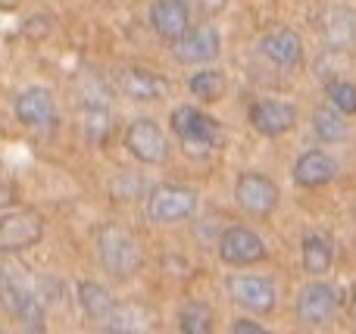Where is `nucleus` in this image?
<instances>
[{"label":"nucleus","instance_id":"2eb2a0df","mask_svg":"<svg viewBox=\"0 0 356 334\" xmlns=\"http://www.w3.org/2000/svg\"><path fill=\"white\" fill-rule=\"evenodd\" d=\"M338 175V166L334 160L325 153V150H307L300 153V160L294 162V181L300 187H322Z\"/></svg>","mask_w":356,"mask_h":334},{"label":"nucleus","instance_id":"f8f14e48","mask_svg":"<svg viewBox=\"0 0 356 334\" xmlns=\"http://www.w3.org/2000/svg\"><path fill=\"white\" fill-rule=\"evenodd\" d=\"M150 25L163 41L172 44L191 28V6L184 0H156L150 6Z\"/></svg>","mask_w":356,"mask_h":334},{"label":"nucleus","instance_id":"c85d7f7f","mask_svg":"<svg viewBox=\"0 0 356 334\" xmlns=\"http://www.w3.org/2000/svg\"><path fill=\"white\" fill-rule=\"evenodd\" d=\"M22 0H0V10H16Z\"/></svg>","mask_w":356,"mask_h":334},{"label":"nucleus","instance_id":"f3484780","mask_svg":"<svg viewBox=\"0 0 356 334\" xmlns=\"http://www.w3.org/2000/svg\"><path fill=\"white\" fill-rule=\"evenodd\" d=\"M119 87L131 100H160L166 94V78L156 72H147V69H125L119 75Z\"/></svg>","mask_w":356,"mask_h":334},{"label":"nucleus","instance_id":"dca6fc26","mask_svg":"<svg viewBox=\"0 0 356 334\" xmlns=\"http://www.w3.org/2000/svg\"><path fill=\"white\" fill-rule=\"evenodd\" d=\"M263 53L269 56L275 66H297L303 56V41L297 31L291 28H275L263 37Z\"/></svg>","mask_w":356,"mask_h":334},{"label":"nucleus","instance_id":"f03ea898","mask_svg":"<svg viewBox=\"0 0 356 334\" xmlns=\"http://www.w3.org/2000/svg\"><path fill=\"white\" fill-rule=\"evenodd\" d=\"M97 253L104 269L113 275V278H129L141 269V250L131 241V235L119 228H104L97 237Z\"/></svg>","mask_w":356,"mask_h":334},{"label":"nucleus","instance_id":"7ed1b4c3","mask_svg":"<svg viewBox=\"0 0 356 334\" xmlns=\"http://www.w3.org/2000/svg\"><path fill=\"white\" fill-rule=\"evenodd\" d=\"M197 210V191L184 185H160L147 197V219L156 225H172Z\"/></svg>","mask_w":356,"mask_h":334},{"label":"nucleus","instance_id":"412c9836","mask_svg":"<svg viewBox=\"0 0 356 334\" xmlns=\"http://www.w3.org/2000/svg\"><path fill=\"white\" fill-rule=\"evenodd\" d=\"M313 128L319 135V141L325 144H338L347 141V122H344V112H338L334 106H319L313 116Z\"/></svg>","mask_w":356,"mask_h":334},{"label":"nucleus","instance_id":"5701e85b","mask_svg":"<svg viewBox=\"0 0 356 334\" xmlns=\"http://www.w3.org/2000/svg\"><path fill=\"white\" fill-rule=\"evenodd\" d=\"M106 325L116 331H141V328H150V316L144 306L138 303H129V306H113L110 319Z\"/></svg>","mask_w":356,"mask_h":334},{"label":"nucleus","instance_id":"bb28decb","mask_svg":"<svg viewBox=\"0 0 356 334\" xmlns=\"http://www.w3.org/2000/svg\"><path fill=\"white\" fill-rule=\"evenodd\" d=\"M228 0H194V10H200L203 16H216V12L225 10Z\"/></svg>","mask_w":356,"mask_h":334},{"label":"nucleus","instance_id":"39448f33","mask_svg":"<svg viewBox=\"0 0 356 334\" xmlns=\"http://www.w3.org/2000/svg\"><path fill=\"white\" fill-rule=\"evenodd\" d=\"M234 200H238V206L244 212H250V216H269L278 206V185L269 175L244 172L234 181Z\"/></svg>","mask_w":356,"mask_h":334},{"label":"nucleus","instance_id":"b1692460","mask_svg":"<svg viewBox=\"0 0 356 334\" xmlns=\"http://www.w3.org/2000/svg\"><path fill=\"white\" fill-rule=\"evenodd\" d=\"M178 328L188 334H207L213 328V312L203 303H184L181 316H178Z\"/></svg>","mask_w":356,"mask_h":334},{"label":"nucleus","instance_id":"aec40b11","mask_svg":"<svg viewBox=\"0 0 356 334\" xmlns=\"http://www.w3.org/2000/svg\"><path fill=\"white\" fill-rule=\"evenodd\" d=\"M303 269L309 275H325L332 269V244L325 241L322 235H307L303 237Z\"/></svg>","mask_w":356,"mask_h":334},{"label":"nucleus","instance_id":"ddd939ff","mask_svg":"<svg viewBox=\"0 0 356 334\" xmlns=\"http://www.w3.org/2000/svg\"><path fill=\"white\" fill-rule=\"evenodd\" d=\"M172 131L184 144H213L219 135V122L194 106H178L172 112Z\"/></svg>","mask_w":356,"mask_h":334},{"label":"nucleus","instance_id":"4468645a","mask_svg":"<svg viewBox=\"0 0 356 334\" xmlns=\"http://www.w3.org/2000/svg\"><path fill=\"white\" fill-rule=\"evenodd\" d=\"M16 116L29 128H47L56 119V100L47 87H29L16 100Z\"/></svg>","mask_w":356,"mask_h":334},{"label":"nucleus","instance_id":"393cba45","mask_svg":"<svg viewBox=\"0 0 356 334\" xmlns=\"http://www.w3.org/2000/svg\"><path fill=\"white\" fill-rule=\"evenodd\" d=\"M110 112L104 110V106H85V137L91 144H100L106 135H110Z\"/></svg>","mask_w":356,"mask_h":334},{"label":"nucleus","instance_id":"9b49d317","mask_svg":"<svg viewBox=\"0 0 356 334\" xmlns=\"http://www.w3.org/2000/svg\"><path fill=\"white\" fill-rule=\"evenodd\" d=\"M219 31L213 25H200L194 31H184L172 41V56L178 62H209L219 56Z\"/></svg>","mask_w":356,"mask_h":334},{"label":"nucleus","instance_id":"f257e3e1","mask_svg":"<svg viewBox=\"0 0 356 334\" xmlns=\"http://www.w3.org/2000/svg\"><path fill=\"white\" fill-rule=\"evenodd\" d=\"M35 281L29 278L22 266H0V310L6 316L25 319V322H35L41 303H38L35 294Z\"/></svg>","mask_w":356,"mask_h":334},{"label":"nucleus","instance_id":"cd10ccee","mask_svg":"<svg viewBox=\"0 0 356 334\" xmlns=\"http://www.w3.org/2000/svg\"><path fill=\"white\" fill-rule=\"evenodd\" d=\"M232 331L238 334V331H257V334H266V328L259 322H250V319H234L232 322Z\"/></svg>","mask_w":356,"mask_h":334},{"label":"nucleus","instance_id":"4be33fe9","mask_svg":"<svg viewBox=\"0 0 356 334\" xmlns=\"http://www.w3.org/2000/svg\"><path fill=\"white\" fill-rule=\"evenodd\" d=\"M188 87H191V94H194L197 100L213 103V100H219L222 94H225V75H222L219 69H203V72L191 75Z\"/></svg>","mask_w":356,"mask_h":334},{"label":"nucleus","instance_id":"20e7f679","mask_svg":"<svg viewBox=\"0 0 356 334\" xmlns=\"http://www.w3.org/2000/svg\"><path fill=\"white\" fill-rule=\"evenodd\" d=\"M44 237V216L35 210H16L0 219V256L35 247Z\"/></svg>","mask_w":356,"mask_h":334},{"label":"nucleus","instance_id":"a878e982","mask_svg":"<svg viewBox=\"0 0 356 334\" xmlns=\"http://www.w3.org/2000/svg\"><path fill=\"white\" fill-rule=\"evenodd\" d=\"M328 100L338 112L356 116V85H350V81H328Z\"/></svg>","mask_w":356,"mask_h":334},{"label":"nucleus","instance_id":"1a4fd4ad","mask_svg":"<svg viewBox=\"0 0 356 334\" xmlns=\"http://www.w3.org/2000/svg\"><path fill=\"white\" fill-rule=\"evenodd\" d=\"M297 122V106L288 100H257L250 106V125L263 137H278Z\"/></svg>","mask_w":356,"mask_h":334},{"label":"nucleus","instance_id":"a211bd4d","mask_svg":"<svg viewBox=\"0 0 356 334\" xmlns=\"http://www.w3.org/2000/svg\"><path fill=\"white\" fill-rule=\"evenodd\" d=\"M79 303H81L85 319H91V322H106L110 312H113V306H116V300H113V294L106 291L104 285H97V281H81L79 285Z\"/></svg>","mask_w":356,"mask_h":334},{"label":"nucleus","instance_id":"6e6552de","mask_svg":"<svg viewBox=\"0 0 356 334\" xmlns=\"http://www.w3.org/2000/svg\"><path fill=\"white\" fill-rule=\"evenodd\" d=\"M228 294L244 310L259 312V316H269L275 310V287H272L269 278H259V275H234V278H228Z\"/></svg>","mask_w":356,"mask_h":334},{"label":"nucleus","instance_id":"6ab92c4d","mask_svg":"<svg viewBox=\"0 0 356 334\" xmlns=\"http://www.w3.org/2000/svg\"><path fill=\"white\" fill-rule=\"evenodd\" d=\"M319 25L332 44H353L356 41V12L350 6H332V10H325Z\"/></svg>","mask_w":356,"mask_h":334},{"label":"nucleus","instance_id":"0eeeda50","mask_svg":"<svg viewBox=\"0 0 356 334\" xmlns=\"http://www.w3.org/2000/svg\"><path fill=\"white\" fill-rule=\"evenodd\" d=\"M125 147H129V153L135 156V160L150 162V166L166 162V153H169L163 128L154 119H138V122H131L129 131H125Z\"/></svg>","mask_w":356,"mask_h":334},{"label":"nucleus","instance_id":"9d476101","mask_svg":"<svg viewBox=\"0 0 356 334\" xmlns=\"http://www.w3.org/2000/svg\"><path fill=\"white\" fill-rule=\"evenodd\" d=\"M334 310H338V294L332 285H322V281L307 285L297 297V319L303 325H325Z\"/></svg>","mask_w":356,"mask_h":334},{"label":"nucleus","instance_id":"423d86ee","mask_svg":"<svg viewBox=\"0 0 356 334\" xmlns=\"http://www.w3.org/2000/svg\"><path fill=\"white\" fill-rule=\"evenodd\" d=\"M219 260L232 269L253 266V262L266 260V244L253 228L234 225V228H228L219 241Z\"/></svg>","mask_w":356,"mask_h":334}]
</instances>
